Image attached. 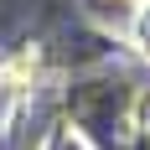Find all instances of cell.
I'll list each match as a JSON object with an SVG mask.
<instances>
[{
    "instance_id": "1",
    "label": "cell",
    "mask_w": 150,
    "mask_h": 150,
    "mask_svg": "<svg viewBox=\"0 0 150 150\" xmlns=\"http://www.w3.org/2000/svg\"><path fill=\"white\" fill-rule=\"evenodd\" d=\"M36 150H93V145H88L83 129H73V124H52V129L42 135V145H36Z\"/></svg>"
},
{
    "instance_id": "2",
    "label": "cell",
    "mask_w": 150,
    "mask_h": 150,
    "mask_svg": "<svg viewBox=\"0 0 150 150\" xmlns=\"http://www.w3.org/2000/svg\"><path fill=\"white\" fill-rule=\"evenodd\" d=\"M129 36H135V47H140V57L150 62V0L135 11V26H129Z\"/></svg>"
},
{
    "instance_id": "3",
    "label": "cell",
    "mask_w": 150,
    "mask_h": 150,
    "mask_svg": "<svg viewBox=\"0 0 150 150\" xmlns=\"http://www.w3.org/2000/svg\"><path fill=\"white\" fill-rule=\"evenodd\" d=\"M93 5H104V11H119V16H135L145 0H93Z\"/></svg>"
},
{
    "instance_id": "4",
    "label": "cell",
    "mask_w": 150,
    "mask_h": 150,
    "mask_svg": "<svg viewBox=\"0 0 150 150\" xmlns=\"http://www.w3.org/2000/svg\"><path fill=\"white\" fill-rule=\"evenodd\" d=\"M140 129H145V135H150V88L140 93Z\"/></svg>"
}]
</instances>
